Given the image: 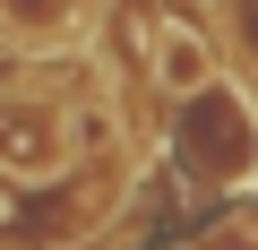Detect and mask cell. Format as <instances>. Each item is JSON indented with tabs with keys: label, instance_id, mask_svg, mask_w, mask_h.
Listing matches in <instances>:
<instances>
[{
	"label": "cell",
	"instance_id": "obj_4",
	"mask_svg": "<svg viewBox=\"0 0 258 250\" xmlns=\"http://www.w3.org/2000/svg\"><path fill=\"white\" fill-rule=\"evenodd\" d=\"M78 18H86V0H0V26L26 43H60V35H78Z\"/></svg>",
	"mask_w": 258,
	"mask_h": 250
},
{
	"label": "cell",
	"instance_id": "obj_1",
	"mask_svg": "<svg viewBox=\"0 0 258 250\" xmlns=\"http://www.w3.org/2000/svg\"><path fill=\"white\" fill-rule=\"evenodd\" d=\"M181 156L198 164V181H249L258 173V130H249V112L232 86H198L181 95Z\"/></svg>",
	"mask_w": 258,
	"mask_h": 250
},
{
	"label": "cell",
	"instance_id": "obj_3",
	"mask_svg": "<svg viewBox=\"0 0 258 250\" xmlns=\"http://www.w3.org/2000/svg\"><path fill=\"white\" fill-rule=\"evenodd\" d=\"M147 69H155V95H198L207 78H215V52H207V35L198 26H181V18H164L155 35H147Z\"/></svg>",
	"mask_w": 258,
	"mask_h": 250
},
{
	"label": "cell",
	"instance_id": "obj_5",
	"mask_svg": "<svg viewBox=\"0 0 258 250\" xmlns=\"http://www.w3.org/2000/svg\"><path fill=\"white\" fill-rule=\"evenodd\" d=\"M241 18H249V26H241V35H249V52H258V0H241Z\"/></svg>",
	"mask_w": 258,
	"mask_h": 250
},
{
	"label": "cell",
	"instance_id": "obj_2",
	"mask_svg": "<svg viewBox=\"0 0 258 250\" xmlns=\"http://www.w3.org/2000/svg\"><path fill=\"white\" fill-rule=\"evenodd\" d=\"M69 164V112L43 95H0V173L9 181H52Z\"/></svg>",
	"mask_w": 258,
	"mask_h": 250
}]
</instances>
